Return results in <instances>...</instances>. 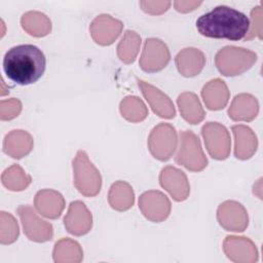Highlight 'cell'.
<instances>
[{"label": "cell", "mask_w": 263, "mask_h": 263, "mask_svg": "<svg viewBox=\"0 0 263 263\" xmlns=\"http://www.w3.org/2000/svg\"><path fill=\"white\" fill-rule=\"evenodd\" d=\"M35 206L42 216L49 219H57L64 210L65 200L62 194L57 191L42 190L36 194Z\"/></svg>", "instance_id": "52a82bcc"}, {"label": "cell", "mask_w": 263, "mask_h": 263, "mask_svg": "<svg viewBox=\"0 0 263 263\" xmlns=\"http://www.w3.org/2000/svg\"><path fill=\"white\" fill-rule=\"evenodd\" d=\"M138 85L142 89V92L146 100L150 103L154 113H157L160 117L173 118L176 115V111L170 98L162 93L158 88L146 83L143 80L137 78Z\"/></svg>", "instance_id": "8992f818"}, {"label": "cell", "mask_w": 263, "mask_h": 263, "mask_svg": "<svg viewBox=\"0 0 263 263\" xmlns=\"http://www.w3.org/2000/svg\"><path fill=\"white\" fill-rule=\"evenodd\" d=\"M2 67L9 80L18 85H29L35 83L44 74L46 59L36 45L22 44L6 51Z\"/></svg>", "instance_id": "7a4b0ae2"}, {"label": "cell", "mask_w": 263, "mask_h": 263, "mask_svg": "<svg viewBox=\"0 0 263 263\" xmlns=\"http://www.w3.org/2000/svg\"><path fill=\"white\" fill-rule=\"evenodd\" d=\"M141 38L133 31H126L124 37L118 44L117 51L120 60L124 63H133L138 52Z\"/></svg>", "instance_id": "9c48e42d"}, {"label": "cell", "mask_w": 263, "mask_h": 263, "mask_svg": "<svg viewBox=\"0 0 263 263\" xmlns=\"http://www.w3.org/2000/svg\"><path fill=\"white\" fill-rule=\"evenodd\" d=\"M249 17L226 5H219L196 20V29L204 37L238 41L250 32Z\"/></svg>", "instance_id": "6da1fadb"}, {"label": "cell", "mask_w": 263, "mask_h": 263, "mask_svg": "<svg viewBox=\"0 0 263 263\" xmlns=\"http://www.w3.org/2000/svg\"><path fill=\"white\" fill-rule=\"evenodd\" d=\"M17 214L22 219L24 231L29 239L42 242L43 235L45 241L52 237V227L45 221L40 220L29 205H21L17 208Z\"/></svg>", "instance_id": "277c9868"}, {"label": "cell", "mask_w": 263, "mask_h": 263, "mask_svg": "<svg viewBox=\"0 0 263 263\" xmlns=\"http://www.w3.org/2000/svg\"><path fill=\"white\" fill-rule=\"evenodd\" d=\"M180 149L176 155V161L183 164L188 155L191 154L194 164V172L201 171L204 166H206L208 160L202 153L199 139L191 130H184L180 134Z\"/></svg>", "instance_id": "5b68a950"}, {"label": "cell", "mask_w": 263, "mask_h": 263, "mask_svg": "<svg viewBox=\"0 0 263 263\" xmlns=\"http://www.w3.org/2000/svg\"><path fill=\"white\" fill-rule=\"evenodd\" d=\"M73 170L75 175V186L78 191L85 196H93L100 192V187L91 181L101 185V176L98 170L89 162L87 154L79 150L76 158L73 160Z\"/></svg>", "instance_id": "3957f363"}, {"label": "cell", "mask_w": 263, "mask_h": 263, "mask_svg": "<svg viewBox=\"0 0 263 263\" xmlns=\"http://www.w3.org/2000/svg\"><path fill=\"white\" fill-rule=\"evenodd\" d=\"M178 105L180 112L185 120L191 124L198 123L204 117V112L198 101V98L192 92H185L179 96Z\"/></svg>", "instance_id": "ba28073f"}]
</instances>
